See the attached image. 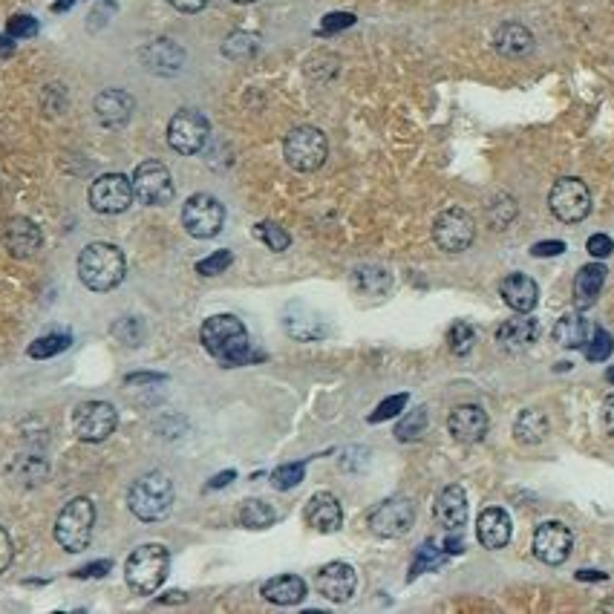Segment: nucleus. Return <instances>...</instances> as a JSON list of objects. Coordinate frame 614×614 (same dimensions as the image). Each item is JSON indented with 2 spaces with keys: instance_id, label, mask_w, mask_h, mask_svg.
<instances>
[{
  "instance_id": "0eeeda50",
  "label": "nucleus",
  "mask_w": 614,
  "mask_h": 614,
  "mask_svg": "<svg viewBox=\"0 0 614 614\" xmlns=\"http://www.w3.org/2000/svg\"><path fill=\"white\" fill-rule=\"evenodd\" d=\"M548 208L560 222H583L591 214V191L589 185L577 176H563L554 182L548 194Z\"/></svg>"
},
{
  "instance_id": "f8f14e48",
  "label": "nucleus",
  "mask_w": 614,
  "mask_h": 614,
  "mask_svg": "<svg viewBox=\"0 0 614 614\" xmlns=\"http://www.w3.org/2000/svg\"><path fill=\"white\" fill-rule=\"evenodd\" d=\"M211 136V124L197 110H179L168 124V145L182 156H194L205 148Z\"/></svg>"
},
{
  "instance_id": "a878e982",
  "label": "nucleus",
  "mask_w": 614,
  "mask_h": 614,
  "mask_svg": "<svg viewBox=\"0 0 614 614\" xmlns=\"http://www.w3.org/2000/svg\"><path fill=\"white\" fill-rule=\"evenodd\" d=\"M493 50L505 58H525L534 50V32L528 26L508 21L493 32Z\"/></svg>"
},
{
  "instance_id": "37998d69",
  "label": "nucleus",
  "mask_w": 614,
  "mask_h": 614,
  "mask_svg": "<svg viewBox=\"0 0 614 614\" xmlns=\"http://www.w3.org/2000/svg\"><path fill=\"white\" fill-rule=\"evenodd\" d=\"M612 349H614L612 335H609L606 329H594L591 341L586 344V358L594 361V364H600V361H606V358L612 355Z\"/></svg>"
},
{
  "instance_id": "6e6552de",
  "label": "nucleus",
  "mask_w": 614,
  "mask_h": 614,
  "mask_svg": "<svg viewBox=\"0 0 614 614\" xmlns=\"http://www.w3.org/2000/svg\"><path fill=\"white\" fill-rule=\"evenodd\" d=\"M73 433L87 444L110 439L119 427V413L110 401H84L73 410Z\"/></svg>"
},
{
  "instance_id": "c85d7f7f",
  "label": "nucleus",
  "mask_w": 614,
  "mask_h": 614,
  "mask_svg": "<svg viewBox=\"0 0 614 614\" xmlns=\"http://www.w3.org/2000/svg\"><path fill=\"white\" fill-rule=\"evenodd\" d=\"M554 341L565 349H586V344L594 335V326L589 323V318H583L580 312H568L563 318L554 323Z\"/></svg>"
},
{
  "instance_id": "7c9ffc66",
  "label": "nucleus",
  "mask_w": 614,
  "mask_h": 614,
  "mask_svg": "<svg viewBox=\"0 0 614 614\" xmlns=\"http://www.w3.org/2000/svg\"><path fill=\"white\" fill-rule=\"evenodd\" d=\"M352 286L361 295H387L390 286H393V274L384 266H358V269L352 271Z\"/></svg>"
},
{
  "instance_id": "09e8293b",
  "label": "nucleus",
  "mask_w": 614,
  "mask_h": 614,
  "mask_svg": "<svg viewBox=\"0 0 614 614\" xmlns=\"http://www.w3.org/2000/svg\"><path fill=\"white\" fill-rule=\"evenodd\" d=\"M586 248H589L591 257H597V260H606V257H609V254L614 251V240L609 237V234H594V237H589Z\"/></svg>"
},
{
  "instance_id": "e2e57ef3",
  "label": "nucleus",
  "mask_w": 614,
  "mask_h": 614,
  "mask_svg": "<svg viewBox=\"0 0 614 614\" xmlns=\"http://www.w3.org/2000/svg\"><path fill=\"white\" fill-rule=\"evenodd\" d=\"M231 3H257V0H231Z\"/></svg>"
},
{
  "instance_id": "58836bf2",
  "label": "nucleus",
  "mask_w": 614,
  "mask_h": 614,
  "mask_svg": "<svg viewBox=\"0 0 614 614\" xmlns=\"http://www.w3.org/2000/svg\"><path fill=\"white\" fill-rule=\"evenodd\" d=\"M254 237H257V240H263V243H266L271 251H277V254L292 246V237H289V231H283V228H280L277 222H269V220L257 222V225H254Z\"/></svg>"
},
{
  "instance_id": "8fccbe9b",
  "label": "nucleus",
  "mask_w": 614,
  "mask_h": 614,
  "mask_svg": "<svg viewBox=\"0 0 614 614\" xmlns=\"http://www.w3.org/2000/svg\"><path fill=\"white\" fill-rule=\"evenodd\" d=\"M352 24H355V15H349V12H335V15H326V18H323L320 32H323V35H332V32L346 29V26H352Z\"/></svg>"
},
{
  "instance_id": "473e14b6",
  "label": "nucleus",
  "mask_w": 614,
  "mask_h": 614,
  "mask_svg": "<svg viewBox=\"0 0 614 614\" xmlns=\"http://www.w3.org/2000/svg\"><path fill=\"white\" fill-rule=\"evenodd\" d=\"M485 214H488V222L496 231H505L516 220L519 205H516V199L511 194H493L491 202L485 205Z\"/></svg>"
},
{
  "instance_id": "393cba45",
  "label": "nucleus",
  "mask_w": 614,
  "mask_h": 614,
  "mask_svg": "<svg viewBox=\"0 0 614 614\" xmlns=\"http://www.w3.org/2000/svg\"><path fill=\"white\" fill-rule=\"evenodd\" d=\"M133 99L130 93L124 90H104L93 101V110H96V119H99L104 127H122V124L130 122L133 116Z\"/></svg>"
},
{
  "instance_id": "b1692460",
  "label": "nucleus",
  "mask_w": 614,
  "mask_h": 614,
  "mask_svg": "<svg viewBox=\"0 0 614 614\" xmlns=\"http://www.w3.org/2000/svg\"><path fill=\"white\" fill-rule=\"evenodd\" d=\"M540 332V320L519 315V318L505 320V323L496 329V341H499L502 349H508V352H522V349L534 346V341L540 338Z\"/></svg>"
},
{
  "instance_id": "412c9836",
  "label": "nucleus",
  "mask_w": 614,
  "mask_h": 614,
  "mask_svg": "<svg viewBox=\"0 0 614 614\" xmlns=\"http://www.w3.org/2000/svg\"><path fill=\"white\" fill-rule=\"evenodd\" d=\"M499 295L516 315H531L534 306L540 303V286L528 274H508L499 283Z\"/></svg>"
},
{
  "instance_id": "f704fd0d",
  "label": "nucleus",
  "mask_w": 614,
  "mask_h": 614,
  "mask_svg": "<svg viewBox=\"0 0 614 614\" xmlns=\"http://www.w3.org/2000/svg\"><path fill=\"white\" fill-rule=\"evenodd\" d=\"M274 519L277 516L271 511V505H266L263 499H246L240 508V522L246 528H269V525H274Z\"/></svg>"
},
{
  "instance_id": "e433bc0d",
  "label": "nucleus",
  "mask_w": 614,
  "mask_h": 614,
  "mask_svg": "<svg viewBox=\"0 0 614 614\" xmlns=\"http://www.w3.org/2000/svg\"><path fill=\"white\" fill-rule=\"evenodd\" d=\"M257 47H260V41H257L254 35H248V32H234V35L225 38L222 55H225V58H234V61H243V58H251V55L257 52Z\"/></svg>"
},
{
  "instance_id": "7ed1b4c3",
  "label": "nucleus",
  "mask_w": 614,
  "mask_h": 614,
  "mask_svg": "<svg viewBox=\"0 0 614 614\" xmlns=\"http://www.w3.org/2000/svg\"><path fill=\"white\" fill-rule=\"evenodd\" d=\"M127 505L136 519L142 522H159L171 514L173 508V482L162 470H150L133 482L127 493Z\"/></svg>"
},
{
  "instance_id": "a19ab883",
  "label": "nucleus",
  "mask_w": 614,
  "mask_h": 614,
  "mask_svg": "<svg viewBox=\"0 0 614 614\" xmlns=\"http://www.w3.org/2000/svg\"><path fill=\"white\" fill-rule=\"evenodd\" d=\"M444 560H447V551L436 548V542L433 540H427L418 548V557L416 563H413V571H410V580H416L418 574H424V571H430V568H439V565H444Z\"/></svg>"
},
{
  "instance_id": "f257e3e1",
  "label": "nucleus",
  "mask_w": 614,
  "mask_h": 614,
  "mask_svg": "<svg viewBox=\"0 0 614 614\" xmlns=\"http://www.w3.org/2000/svg\"><path fill=\"white\" fill-rule=\"evenodd\" d=\"M199 341L222 367H246L251 361H257V355L248 346L246 326L234 315H214V318L205 320Z\"/></svg>"
},
{
  "instance_id": "6ab92c4d",
  "label": "nucleus",
  "mask_w": 614,
  "mask_h": 614,
  "mask_svg": "<svg viewBox=\"0 0 614 614\" xmlns=\"http://www.w3.org/2000/svg\"><path fill=\"white\" fill-rule=\"evenodd\" d=\"M303 519L318 534H335L341 528V522H344V511H341V502L332 493H315L303 508Z\"/></svg>"
},
{
  "instance_id": "13d9d810",
  "label": "nucleus",
  "mask_w": 614,
  "mask_h": 614,
  "mask_svg": "<svg viewBox=\"0 0 614 614\" xmlns=\"http://www.w3.org/2000/svg\"><path fill=\"white\" fill-rule=\"evenodd\" d=\"M462 548H465V542L459 540V537H447V542H444L447 554H462Z\"/></svg>"
},
{
  "instance_id": "4d7b16f0",
  "label": "nucleus",
  "mask_w": 614,
  "mask_h": 614,
  "mask_svg": "<svg viewBox=\"0 0 614 614\" xmlns=\"http://www.w3.org/2000/svg\"><path fill=\"white\" fill-rule=\"evenodd\" d=\"M231 479H237V473L234 470H222L217 479H211V485H208V491H217V488H225Z\"/></svg>"
},
{
  "instance_id": "a18cd8bd",
  "label": "nucleus",
  "mask_w": 614,
  "mask_h": 614,
  "mask_svg": "<svg viewBox=\"0 0 614 614\" xmlns=\"http://www.w3.org/2000/svg\"><path fill=\"white\" fill-rule=\"evenodd\" d=\"M231 263H234V254L222 248V251H214L211 257L199 260L197 271L202 274V277H217V274H222V271L228 269Z\"/></svg>"
},
{
  "instance_id": "c9c22d12",
  "label": "nucleus",
  "mask_w": 614,
  "mask_h": 614,
  "mask_svg": "<svg viewBox=\"0 0 614 614\" xmlns=\"http://www.w3.org/2000/svg\"><path fill=\"white\" fill-rule=\"evenodd\" d=\"M424 430H427V410L418 407V410L407 413V416L398 421L395 439H398V442H418V439L424 436Z\"/></svg>"
},
{
  "instance_id": "79ce46f5",
  "label": "nucleus",
  "mask_w": 614,
  "mask_h": 614,
  "mask_svg": "<svg viewBox=\"0 0 614 614\" xmlns=\"http://www.w3.org/2000/svg\"><path fill=\"white\" fill-rule=\"evenodd\" d=\"M303 476H306V465H303V462L280 465L274 473H271V485H274L277 491H292L295 485L303 482Z\"/></svg>"
},
{
  "instance_id": "2eb2a0df",
  "label": "nucleus",
  "mask_w": 614,
  "mask_h": 614,
  "mask_svg": "<svg viewBox=\"0 0 614 614\" xmlns=\"http://www.w3.org/2000/svg\"><path fill=\"white\" fill-rule=\"evenodd\" d=\"M574 551V537L568 525L548 519L534 531V557L545 565H563Z\"/></svg>"
},
{
  "instance_id": "c756f323",
  "label": "nucleus",
  "mask_w": 614,
  "mask_h": 614,
  "mask_svg": "<svg viewBox=\"0 0 614 614\" xmlns=\"http://www.w3.org/2000/svg\"><path fill=\"white\" fill-rule=\"evenodd\" d=\"M260 594H263L269 603H274V606H295V603H300V600L306 597V583H303V577H297V574H280V577L266 580Z\"/></svg>"
},
{
  "instance_id": "1a4fd4ad",
  "label": "nucleus",
  "mask_w": 614,
  "mask_h": 614,
  "mask_svg": "<svg viewBox=\"0 0 614 614\" xmlns=\"http://www.w3.org/2000/svg\"><path fill=\"white\" fill-rule=\"evenodd\" d=\"M413 525H416V505L407 496L384 499L369 514V531L375 537H384V540H398V537L410 534Z\"/></svg>"
},
{
  "instance_id": "2f4dec72",
  "label": "nucleus",
  "mask_w": 614,
  "mask_h": 614,
  "mask_svg": "<svg viewBox=\"0 0 614 614\" xmlns=\"http://www.w3.org/2000/svg\"><path fill=\"white\" fill-rule=\"evenodd\" d=\"M548 436V418L542 410H522L514 421V439L519 444H540Z\"/></svg>"
},
{
  "instance_id": "cd10ccee",
  "label": "nucleus",
  "mask_w": 614,
  "mask_h": 614,
  "mask_svg": "<svg viewBox=\"0 0 614 614\" xmlns=\"http://www.w3.org/2000/svg\"><path fill=\"white\" fill-rule=\"evenodd\" d=\"M283 323H286V332H289L292 338H297V341H318V338H323V332H326V326H323L318 312H312V309L303 306V303H292V306L286 309Z\"/></svg>"
},
{
  "instance_id": "680f3d73",
  "label": "nucleus",
  "mask_w": 614,
  "mask_h": 614,
  "mask_svg": "<svg viewBox=\"0 0 614 614\" xmlns=\"http://www.w3.org/2000/svg\"><path fill=\"white\" fill-rule=\"evenodd\" d=\"M606 378H609V381L614 384V369H609V372H606Z\"/></svg>"
},
{
  "instance_id": "ddd939ff",
  "label": "nucleus",
  "mask_w": 614,
  "mask_h": 614,
  "mask_svg": "<svg viewBox=\"0 0 614 614\" xmlns=\"http://www.w3.org/2000/svg\"><path fill=\"white\" fill-rule=\"evenodd\" d=\"M136 199L133 194V179H127L124 173H104L93 185H90V205L99 214H124L130 208V202Z\"/></svg>"
},
{
  "instance_id": "423d86ee",
  "label": "nucleus",
  "mask_w": 614,
  "mask_h": 614,
  "mask_svg": "<svg viewBox=\"0 0 614 614\" xmlns=\"http://www.w3.org/2000/svg\"><path fill=\"white\" fill-rule=\"evenodd\" d=\"M283 156H286L289 168H295L297 173H312L326 162L329 142H326L323 130L312 127V124H300L283 139Z\"/></svg>"
},
{
  "instance_id": "aec40b11",
  "label": "nucleus",
  "mask_w": 614,
  "mask_h": 614,
  "mask_svg": "<svg viewBox=\"0 0 614 614\" xmlns=\"http://www.w3.org/2000/svg\"><path fill=\"white\" fill-rule=\"evenodd\" d=\"M511 534H514L511 516L502 508H485L476 519V537L482 542V548H488V551L505 548L511 542Z\"/></svg>"
},
{
  "instance_id": "6e6d98bb",
  "label": "nucleus",
  "mask_w": 614,
  "mask_h": 614,
  "mask_svg": "<svg viewBox=\"0 0 614 614\" xmlns=\"http://www.w3.org/2000/svg\"><path fill=\"white\" fill-rule=\"evenodd\" d=\"M603 427L609 436H614V393L603 401Z\"/></svg>"
},
{
  "instance_id": "052dcab7",
  "label": "nucleus",
  "mask_w": 614,
  "mask_h": 614,
  "mask_svg": "<svg viewBox=\"0 0 614 614\" xmlns=\"http://www.w3.org/2000/svg\"><path fill=\"white\" fill-rule=\"evenodd\" d=\"M12 52H15V47H12V41H3V38H0V55H3V58H9Z\"/></svg>"
},
{
  "instance_id": "864d4df0",
  "label": "nucleus",
  "mask_w": 614,
  "mask_h": 614,
  "mask_svg": "<svg viewBox=\"0 0 614 614\" xmlns=\"http://www.w3.org/2000/svg\"><path fill=\"white\" fill-rule=\"evenodd\" d=\"M563 243L560 240H551V243H537V246L531 248V254L534 257H554V254H563Z\"/></svg>"
},
{
  "instance_id": "4c0bfd02",
  "label": "nucleus",
  "mask_w": 614,
  "mask_h": 614,
  "mask_svg": "<svg viewBox=\"0 0 614 614\" xmlns=\"http://www.w3.org/2000/svg\"><path fill=\"white\" fill-rule=\"evenodd\" d=\"M447 346H450V352H453V355L465 358L467 352L476 346V329H473L470 323H465V320L453 323V326H450V332H447Z\"/></svg>"
},
{
  "instance_id": "5701e85b",
  "label": "nucleus",
  "mask_w": 614,
  "mask_h": 614,
  "mask_svg": "<svg viewBox=\"0 0 614 614\" xmlns=\"http://www.w3.org/2000/svg\"><path fill=\"white\" fill-rule=\"evenodd\" d=\"M142 61H145L150 73L176 75L185 64V50L171 38H156L142 50Z\"/></svg>"
},
{
  "instance_id": "603ef678",
  "label": "nucleus",
  "mask_w": 614,
  "mask_h": 614,
  "mask_svg": "<svg viewBox=\"0 0 614 614\" xmlns=\"http://www.w3.org/2000/svg\"><path fill=\"white\" fill-rule=\"evenodd\" d=\"M110 568H113L110 560H101V563H90V565H84V568H78V571H75V577H81V580H87V577H104Z\"/></svg>"
},
{
  "instance_id": "f03ea898",
  "label": "nucleus",
  "mask_w": 614,
  "mask_h": 614,
  "mask_svg": "<svg viewBox=\"0 0 614 614\" xmlns=\"http://www.w3.org/2000/svg\"><path fill=\"white\" fill-rule=\"evenodd\" d=\"M124 254L110 243H90L78 254V277L90 292H113L124 280Z\"/></svg>"
},
{
  "instance_id": "bb28decb",
  "label": "nucleus",
  "mask_w": 614,
  "mask_h": 614,
  "mask_svg": "<svg viewBox=\"0 0 614 614\" xmlns=\"http://www.w3.org/2000/svg\"><path fill=\"white\" fill-rule=\"evenodd\" d=\"M606 274H609V269L603 263H589L577 271V277H574V306L577 309H591L597 303V297L606 286Z\"/></svg>"
},
{
  "instance_id": "39448f33",
  "label": "nucleus",
  "mask_w": 614,
  "mask_h": 614,
  "mask_svg": "<svg viewBox=\"0 0 614 614\" xmlns=\"http://www.w3.org/2000/svg\"><path fill=\"white\" fill-rule=\"evenodd\" d=\"M93 528H96V505L87 496H75L73 502H67V508L55 519V540L64 551L78 554L84 551L93 540Z\"/></svg>"
},
{
  "instance_id": "dca6fc26",
  "label": "nucleus",
  "mask_w": 614,
  "mask_h": 614,
  "mask_svg": "<svg viewBox=\"0 0 614 614\" xmlns=\"http://www.w3.org/2000/svg\"><path fill=\"white\" fill-rule=\"evenodd\" d=\"M318 591L332 600V603H346L352 600V594L358 589V574L349 563H326L318 571V580H315Z\"/></svg>"
},
{
  "instance_id": "49530a36",
  "label": "nucleus",
  "mask_w": 614,
  "mask_h": 614,
  "mask_svg": "<svg viewBox=\"0 0 614 614\" xmlns=\"http://www.w3.org/2000/svg\"><path fill=\"white\" fill-rule=\"evenodd\" d=\"M6 35L9 38H32V35H38V21L32 15H12L6 24Z\"/></svg>"
},
{
  "instance_id": "5fc2aeb1",
  "label": "nucleus",
  "mask_w": 614,
  "mask_h": 614,
  "mask_svg": "<svg viewBox=\"0 0 614 614\" xmlns=\"http://www.w3.org/2000/svg\"><path fill=\"white\" fill-rule=\"evenodd\" d=\"M173 9H179V12H188V15H194V12H202L205 6H208V0H168Z\"/></svg>"
},
{
  "instance_id": "c03bdc74",
  "label": "nucleus",
  "mask_w": 614,
  "mask_h": 614,
  "mask_svg": "<svg viewBox=\"0 0 614 614\" xmlns=\"http://www.w3.org/2000/svg\"><path fill=\"white\" fill-rule=\"evenodd\" d=\"M116 338L122 341L124 346H139L145 341V326L139 318H124L122 323H116Z\"/></svg>"
},
{
  "instance_id": "9d476101",
  "label": "nucleus",
  "mask_w": 614,
  "mask_h": 614,
  "mask_svg": "<svg viewBox=\"0 0 614 614\" xmlns=\"http://www.w3.org/2000/svg\"><path fill=\"white\" fill-rule=\"evenodd\" d=\"M433 240L447 254H462L476 240V222L462 208H447L433 222Z\"/></svg>"
},
{
  "instance_id": "72a5a7b5",
  "label": "nucleus",
  "mask_w": 614,
  "mask_h": 614,
  "mask_svg": "<svg viewBox=\"0 0 614 614\" xmlns=\"http://www.w3.org/2000/svg\"><path fill=\"white\" fill-rule=\"evenodd\" d=\"M47 470L50 467L41 456H18L12 465V476H15V482H21L26 488H35L47 479Z\"/></svg>"
},
{
  "instance_id": "4be33fe9",
  "label": "nucleus",
  "mask_w": 614,
  "mask_h": 614,
  "mask_svg": "<svg viewBox=\"0 0 614 614\" xmlns=\"http://www.w3.org/2000/svg\"><path fill=\"white\" fill-rule=\"evenodd\" d=\"M433 514H436V522L442 525L444 531H453V534H459L462 528H465L467 522V493L462 485H447L442 493H439V499H436V508H433Z\"/></svg>"
},
{
  "instance_id": "3c124183",
  "label": "nucleus",
  "mask_w": 614,
  "mask_h": 614,
  "mask_svg": "<svg viewBox=\"0 0 614 614\" xmlns=\"http://www.w3.org/2000/svg\"><path fill=\"white\" fill-rule=\"evenodd\" d=\"M12 557H15V545H12V537L0 528V574L12 565Z\"/></svg>"
},
{
  "instance_id": "20e7f679",
  "label": "nucleus",
  "mask_w": 614,
  "mask_h": 614,
  "mask_svg": "<svg viewBox=\"0 0 614 614\" xmlns=\"http://www.w3.org/2000/svg\"><path fill=\"white\" fill-rule=\"evenodd\" d=\"M168 568H171V554L165 545L159 542H148L142 548H136L127 563H124V580L130 591L136 594H153V591L162 589L165 577H168Z\"/></svg>"
},
{
  "instance_id": "f3484780",
  "label": "nucleus",
  "mask_w": 614,
  "mask_h": 614,
  "mask_svg": "<svg viewBox=\"0 0 614 614\" xmlns=\"http://www.w3.org/2000/svg\"><path fill=\"white\" fill-rule=\"evenodd\" d=\"M447 430L459 444L482 442L488 433V413L479 404H459L447 418Z\"/></svg>"
},
{
  "instance_id": "4468645a",
  "label": "nucleus",
  "mask_w": 614,
  "mask_h": 614,
  "mask_svg": "<svg viewBox=\"0 0 614 614\" xmlns=\"http://www.w3.org/2000/svg\"><path fill=\"white\" fill-rule=\"evenodd\" d=\"M133 194H136L139 202H145V205H168L173 194H176L171 171H168L162 162H156V159L142 162V165L133 171Z\"/></svg>"
},
{
  "instance_id": "a211bd4d",
  "label": "nucleus",
  "mask_w": 614,
  "mask_h": 614,
  "mask_svg": "<svg viewBox=\"0 0 614 614\" xmlns=\"http://www.w3.org/2000/svg\"><path fill=\"white\" fill-rule=\"evenodd\" d=\"M44 243L41 228L26 217H12L3 228V246L15 257V260H29L38 254V248Z\"/></svg>"
},
{
  "instance_id": "bf43d9fd",
  "label": "nucleus",
  "mask_w": 614,
  "mask_h": 614,
  "mask_svg": "<svg viewBox=\"0 0 614 614\" xmlns=\"http://www.w3.org/2000/svg\"><path fill=\"white\" fill-rule=\"evenodd\" d=\"M127 381H130V384H133V381H162V375H130Z\"/></svg>"
},
{
  "instance_id": "ea45409f",
  "label": "nucleus",
  "mask_w": 614,
  "mask_h": 614,
  "mask_svg": "<svg viewBox=\"0 0 614 614\" xmlns=\"http://www.w3.org/2000/svg\"><path fill=\"white\" fill-rule=\"evenodd\" d=\"M70 346H73V338H70V335H44V338L32 341L26 352H29V358L44 361V358H52V355H58V352H64V349H70Z\"/></svg>"
},
{
  "instance_id": "9b49d317",
  "label": "nucleus",
  "mask_w": 614,
  "mask_h": 614,
  "mask_svg": "<svg viewBox=\"0 0 614 614\" xmlns=\"http://www.w3.org/2000/svg\"><path fill=\"white\" fill-rule=\"evenodd\" d=\"M222 222H225V208L220 199H214L211 194H194L182 208V225L197 240L217 237L222 231Z\"/></svg>"
},
{
  "instance_id": "de8ad7c7",
  "label": "nucleus",
  "mask_w": 614,
  "mask_h": 614,
  "mask_svg": "<svg viewBox=\"0 0 614 614\" xmlns=\"http://www.w3.org/2000/svg\"><path fill=\"white\" fill-rule=\"evenodd\" d=\"M407 407V395L398 393L393 395V398H387V401H381L378 404V410L369 416V424H378V421H387V418H395L401 410Z\"/></svg>"
}]
</instances>
